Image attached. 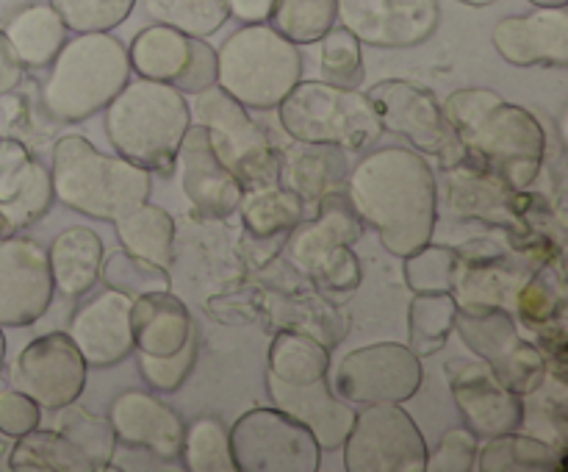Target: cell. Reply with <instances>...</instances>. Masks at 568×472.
<instances>
[{"mask_svg": "<svg viewBox=\"0 0 568 472\" xmlns=\"http://www.w3.org/2000/svg\"><path fill=\"white\" fill-rule=\"evenodd\" d=\"M55 431L70 439L89 461L94 470H105L116 453V436L109 416L92 414L89 409L70 403L55 411Z\"/></svg>", "mask_w": 568, "mask_h": 472, "instance_id": "38", "label": "cell"}, {"mask_svg": "<svg viewBox=\"0 0 568 472\" xmlns=\"http://www.w3.org/2000/svg\"><path fill=\"white\" fill-rule=\"evenodd\" d=\"M455 328L471 353L516 394L532 392L544 378V359L519 337L514 317L503 305H458Z\"/></svg>", "mask_w": 568, "mask_h": 472, "instance_id": "11", "label": "cell"}, {"mask_svg": "<svg viewBox=\"0 0 568 472\" xmlns=\"http://www.w3.org/2000/svg\"><path fill=\"white\" fill-rule=\"evenodd\" d=\"M347 150L336 144L297 142L277 150V183L297 194L303 205L320 203L325 194L347 187Z\"/></svg>", "mask_w": 568, "mask_h": 472, "instance_id": "25", "label": "cell"}, {"mask_svg": "<svg viewBox=\"0 0 568 472\" xmlns=\"http://www.w3.org/2000/svg\"><path fill=\"white\" fill-rule=\"evenodd\" d=\"M239 211H242L244 228H247L250 237L258 239L288 233L305 217L303 200L288 192V189H283L281 183L247 189L239 200Z\"/></svg>", "mask_w": 568, "mask_h": 472, "instance_id": "35", "label": "cell"}, {"mask_svg": "<svg viewBox=\"0 0 568 472\" xmlns=\"http://www.w3.org/2000/svg\"><path fill=\"white\" fill-rule=\"evenodd\" d=\"M53 200L92 220L114 222L150 200L153 178L122 155L100 153L89 139L70 133L53 144Z\"/></svg>", "mask_w": 568, "mask_h": 472, "instance_id": "4", "label": "cell"}, {"mask_svg": "<svg viewBox=\"0 0 568 472\" xmlns=\"http://www.w3.org/2000/svg\"><path fill=\"white\" fill-rule=\"evenodd\" d=\"M266 394L275 403V409L286 411L294 420L303 422L322 450L342 448L349 425H353L355 411L349 409L347 400L338 398L331 389L327 378L311 383H281L277 378L266 375Z\"/></svg>", "mask_w": 568, "mask_h": 472, "instance_id": "24", "label": "cell"}, {"mask_svg": "<svg viewBox=\"0 0 568 472\" xmlns=\"http://www.w3.org/2000/svg\"><path fill=\"white\" fill-rule=\"evenodd\" d=\"M48 250L31 237H0V325H33L53 303Z\"/></svg>", "mask_w": 568, "mask_h": 472, "instance_id": "15", "label": "cell"}, {"mask_svg": "<svg viewBox=\"0 0 568 472\" xmlns=\"http://www.w3.org/2000/svg\"><path fill=\"white\" fill-rule=\"evenodd\" d=\"M458 250L447 244H422L405 255V281L410 292H453Z\"/></svg>", "mask_w": 568, "mask_h": 472, "instance_id": "43", "label": "cell"}, {"mask_svg": "<svg viewBox=\"0 0 568 472\" xmlns=\"http://www.w3.org/2000/svg\"><path fill=\"white\" fill-rule=\"evenodd\" d=\"M9 466L17 472H94L92 461L59 431L33 428L20 436L9 453Z\"/></svg>", "mask_w": 568, "mask_h": 472, "instance_id": "34", "label": "cell"}, {"mask_svg": "<svg viewBox=\"0 0 568 472\" xmlns=\"http://www.w3.org/2000/svg\"><path fill=\"white\" fill-rule=\"evenodd\" d=\"M22 72H26V67L17 59L14 48H11V42L6 39V33L0 31V94L14 92L22 83Z\"/></svg>", "mask_w": 568, "mask_h": 472, "instance_id": "51", "label": "cell"}, {"mask_svg": "<svg viewBox=\"0 0 568 472\" xmlns=\"http://www.w3.org/2000/svg\"><path fill=\"white\" fill-rule=\"evenodd\" d=\"M53 205L50 170L14 137H0V237L42 220Z\"/></svg>", "mask_w": 568, "mask_h": 472, "instance_id": "20", "label": "cell"}, {"mask_svg": "<svg viewBox=\"0 0 568 472\" xmlns=\"http://www.w3.org/2000/svg\"><path fill=\"white\" fill-rule=\"evenodd\" d=\"M331 370V350L314 337L292 328H281L272 339L270 370L266 375L277 378L281 383H311L327 378Z\"/></svg>", "mask_w": 568, "mask_h": 472, "instance_id": "33", "label": "cell"}, {"mask_svg": "<svg viewBox=\"0 0 568 472\" xmlns=\"http://www.w3.org/2000/svg\"><path fill=\"white\" fill-rule=\"evenodd\" d=\"M87 370V361L72 344L70 333H44L31 339L17 355L14 389L37 400L42 411H59L81 398Z\"/></svg>", "mask_w": 568, "mask_h": 472, "instance_id": "14", "label": "cell"}, {"mask_svg": "<svg viewBox=\"0 0 568 472\" xmlns=\"http://www.w3.org/2000/svg\"><path fill=\"white\" fill-rule=\"evenodd\" d=\"M114 228L122 250L170 270L172 248H175V220L161 205L144 200V203L133 205L122 217H116Z\"/></svg>", "mask_w": 568, "mask_h": 472, "instance_id": "30", "label": "cell"}, {"mask_svg": "<svg viewBox=\"0 0 568 472\" xmlns=\"http://www.w3.org/2000/svg\"><path fill=\"white\" fill-rule=\"evenodd\" d=\"M453 398L464 414L466 428L475 436L491 439L503 433L519 431L525 422V405L514 389L505 386L488 364H464L453 361L447 366Z\"/></svg>", "mask_w": 568, "mask_h": 472, "instance_id": "18", "label": "cell"}, {"mask_svg": "<svg viewBox=\"0 0 568 472\" xmlns=\"http://www.w3.org/2000/svg\"><path fill=\"white\" fill-rule=\"evenodd\" d=\"M189 125L192 109L186 98L164 81H128L105 106V137L116 155L159 175L175 172Z\"/></svg>", "mask_w": 568, "mask_h": 472, "instance_id": "3", "label": "cell"}, {"mask_svg": "<svg viewBox=\"0 0 568 472\" xmlns=\"http://www.w3.org/2000/svg\"><path fill=\"white\" fill-rule=\"evenodd\" d=\"M189 56V37L175 31L170 26L144 28L133 37L131 48H128V61H131V72L139 78H150V81L172 83L178 72L183 70Z\"/></svg>", "mask_w": 568, "mask_h": 472, "instance_id": "32", "label": "cell"}, {"mask_svg": "<svg viewBox=\"0 0 568 472\" xmlns=\"http://www.w3.org/2000/svg\"><path fill=\"white\" fill-rule=\"evenodd\" d=\"M150 20L170 26L186 37H211L227 22V0H144Z\"/></svg>", "mask_w": 568, "mask_h": 472, "instance_id": "39", "label": "cell"}, {"mask_svg": "<svg viewBox=\"0 0 568 472\" xmlns=\"http://www.w3.org/2000/svg\"><path fill=\"white\" fill-rule=\"evenodd\" d=\"M364 233V222L355 214L353 203H349L347 192L338 189V192L325 194V198L316 203V214L311 220H300L292 231L286 233V259L303 275H314L336 248L355 242Z\"/></svg>", "mask_w": 568, "mask_h": 472, "instance_id": "22", "label": "cell"}, {"mask_svg": "<svg viewBox=\"0 0 568 472\" xmlns=\"http://www.w3.org/2000/svg\"><path fill=\"white\" fill-rule=\"evenodd\" d=\"M109 422L114 428L116 442H122L125 448L144 450V453L166 461V464L181 455L186 422L170 403L155 398L153 392L125 389V392L116 394L111 400Z\"/></svg>", "mask_w": 568, "mask_h": 472, "instance_id": "21", "label": "cell"}, {"mask_svg": "<svg viewBox=\"0 0 568 472\" xmlns=\"http://www.w3.org/2000/svg\"><path fill=\"white\" fill-rule=\"evenodd\" d=\"M458 300L453 292H416L408 309V348L419 359L436 355L455 331Z\"/></svg>", "mask_w": 568, "mask_h": 472, "instance_id": "36", "label": "cell"}, {"mask_svg": "<svg viewBox=\"0 0 568 472\" xmlns=\"http://www.w3.org/2000/svg\"><path fill=\"white\" fill-rule=\"evenodd\" d=\"M283 328L303 331L314 337L316 342L325 344L327 350L342 342L344 333L349 331V317H344L331 300L322 298H294L283 300Z\"/></svg>", "mask_w": 568, "mask_h": 472, "instance_id": "41", "label": "cell"}, {"mask_svg": "<svg viewBox=\"0 0 568 472\" xmlns=\"http://www.w3.org/2000/svg\"><path fill=\"white\" fill-rule=\"evenodd\" d=\"M311 281L316 283L320 289L325 292H355L361 283V264H358V255L353 253L349 244H342L331 253V259L320 267V270L311 275Z\"/></svg>", "mask_w": 568, "mask_h": 472, "instance_id": "50", "label": "cell"}, {"mask_svg": "<svg viewBox=\"0 0 568 472\" xmlns=\"http://www.w3.org/2000/svg\"><path fill=\"white\" fill-rule=\"evenodd\" d=\"M233 464L242 472H316L322 448L314 433L281 409H250L227 428Z\"/></svg>", "mask_w": 568, "mask_h": 472, "instance_id": "10", "label": "cell"}, {"mask_svg": "<svg viewBox=\"0 0 568 472\" xmlns=\"http://www.w3.org/2000/svg\"><path fill=\"white\" fill-rule=\"evenodd\" d=\"M3 364H6V337L3 331H0V372H3Z\"/></svg>", "mask_w": 568, "mask_h": 472, "instance_id": "54", "label": "cell"}, {"mask_svg": "<svg viewBox=\"0 0 568 472\" xmlns=\"http://www.w3.org/2000/svg\"><path fill=\"white\" fill-rule=\"evenodd\" d=\"M447 170V205L455 220H486L497 225H508L516 214V189H510L503 178L471 161L460 159Z\"/></svg>", "mask_w": 568, "mask_h": 472, "instance_id": "26", "label": "cell"}, {"mask_svg": "<svg viewBox=\"0 0 568 472\" xmlns=\"http://www.w3.org/2000/svg\"><path fill=\"white\" fill-rule=\"evenodd\" d=\"M216 83V50L200 37H189V56L172 87L183 94H197Z\"/></svg>", "mask_w": 568, "mask_h": 472, "instance_id": "48", "label": "cell"}, {"mask_svg": "<svg viewBox=\"0 0 568 472\" xmlns=\"http://www.w3.org/2000/svg\"><path fill=\"white\" fill-rule=\"evenodd\" d=\"M480 439L469 428H449L442 436L438 448L427 450L425 472H471Z\"/></svg>", "mask_w": 568, "mask_h": 472, "instance_id": "47", "label": "cell"}, {"mask_svg": "<svg viewBox=\"0 0 568 472\" xmlns=\"http://www.w3.org/2000/svg\"><path fill=\"white\" fill-rule=\"evenodd\" d=\"M349 203L361 222L375 228L392 255H410L436 231L438 183L425 155L414 148H377L349 167Z\"/></svg>", "mask_w": 568, "mask_h": 472, "instance_id": "1", "label": "cell"}, {"mask_svg": "<svg viewBox=\"0 0 568 472\" xmlns=\"http://www.w3.org/2000/svg\"><path fill=\"white\" fill-rule=\"evenodd\" d=\"M336 20L372 48H414L436 33L438 0H336Z\"/></svg>", "mask_w": 568, "mask_h": 472, "instance_id": "16", "label": "cell"}, {"mask_svg": "<svg viewBox=\"0 0 568 472\" xmlns=\"http://www.w3.org/2000/svg\"><path fill=\"white\" fill-rule=\"evenodd\" d=\"M42 83V109L55 122H81L103 111L131 81V61L120 39L109 31L67 39Z\"/></svg>", "mask_w": 568, "mask_h": 472, "instance_id": "5", "label": "cell"}, {"mask_svg": "<svg viewBox=\"0 0 568 472\" xmlns=\"http://www.w3.org/2000/svg\"><path fill=\"white\" fill-rule=\"evenodd\" d=\"M133 350L150 355H172L194 337V322L186 303L170 289L148 292L131 303Z\"/></svg>", "mask_w": 568, "mask_h": 472, "instance_id": "27", "label": "cell"}, {"mask_svg": "<svg viewBox=\"0 0 568 472\" xmlns=\"http://www.w3.org/2000/svg\"><path fill=\"white\" fill-rule=\"evenodd\" d=\"M194 361H197V333L183 344L178 353L172 355H150V353H136L139 375L144 378L153 392H178L183 383L189 381L194 370Z\"/></svg>", "mask_w": 568, "mask_h": 472, "instance_id": "46", "label": "cell"}, {"mask_svg": "<svg viewBox=\"0 0 568 472\" xmlns=\"http://www.w3.org/2000/svg\"><path fill=\"white\" fill-rule=\"evenodd\" d=\"M48 3L64 20L67 31L98 33L122 26L136 0H48Z\"/></svg>", "mask_w": 568, "mask_h": 472, "instance_id": "45", "label": "cell"}, {"mask_svg": "<svg viewBox=\"0 0 568 472\" xmlns=\"http://www.w3.org/2000/svg\"><path fill=\"white\" fill-rule=\"evenodd\" d=\"M53 289L67 300L83 298L98 283L103 267V239L92 228H67L48 248Z\"/></svg>", "mask_w": 568, "mask_h": 472, "instance_id": "28", "label": "cell"}, {"mask_svg": "<svg viewBox=\"0 0 568 472\" xmlns=\"http://www.w3.org/2000/svg\"><path fill=\"white\" fill-rule=\"evenodd\" d=\"M322 81L336 83V87L358 89L364 83V56H361V42L347 28H336L322 37L320 53Z\"/></svg>", "mask_w": 568, "mask_h": 472, "instance_id": "42", "label": "cell"}, {"mask_svg": "<svg viewBox=\"0 0 568 472\" xmlns=\"http://www.w3.org/2000/svg\"><path fill=\"white\" fill-rule=\"evenodd\" d=\"M527 3H532V6H566L568 0H527Z\"/></svg>", "mask_w": 568, "mask_h": 472, "instance_id": "53", "label": "cell"}, {"mask_svg": "<svg viewBox=\"0 0 568 472\" xmlns=\"http://www.w3.org/2000/svg\"><path fill=\"white\" fill-rule=\"evenodd\" d=\"M494 48L516 67L568 64V11L566 6H536V11L505 17L494 28Z\"/></svg>", "mask_w": 568, "mask_h": 472, "instance_id": "23", "label": "cell"}, {"mask_svg": "<svg viewBox=\"0 0 568 472\" xmlns=\"http://www.w3.org/2000/svg\"><path fill=\"white\" fill-rule=\"evenodd\" d=\"M178 167H181L183 194L189 205L203 220H225L239 209L244 189L239 178L216 159L209 142V133L200 122L186 128L183 142L178 148Z\"/></svg>", "mask_w": 568, "mask_h": 472, "instance_id": "19", "label": "cell"}, {"mask_svg": "<svg viewBox=\"0 0 568 472\" xmlns=\"http://www.w3.org/2000/svg\"><path fill=\"white\" fill-rule=\"evenodd\" d=\"M272 6H275V0H227V11H231V17L242 20L244 26L270 20Z\"/></svg>", "mask_w": 568, "mask_h": 472, "instance_id": "52", "label": "cell"}, {"mask_svg": "<svg viewBox=\"0 0 568 472\" xmlns=\"http://www.w3.org/2000/svg\"><path fill=\"white\" fill-rule=\"evenodd\" d=\"M131 303L128 294L105 287L92 298L81 300V305L72 311L67 333L87 366L111 370L133 353Z\"/></svg>", "mask_w": 568, "mask_h": 472, "instance_id": "17", "label": "cell"}, {"mask_svg": "<svg viewBox=\"0 0 568 472\" xmlns=\"http://www.w3.org/2000/svg\"><path fill=\"white\" fill-rule=\"evenodd\" d=\"M194 98V120L205 128L216 159L239 178L244 192L277 183V150L247 109L216 83Z\"/></svg>", "mask_w": 568, "mask_h": 472, "instance_id": "8", "label": "cell"}, {"mask_svg": "<svg viewBox=\"0 0 568 472\" xmlns=\"http://www.w3.org/2000/svg\"><path fill=\"white\" fill-rule=\"evenodd\" d=\"M181 466L189 472H233L231 433L227 425L214 414H203L192 420L183 431Z\"/></svg>", "mask_w": 568, "mask_h": 472, "instance_id": "37", "label": "cell"}, {"mask_svg": "<svg viewBox=\"0 0 568 472\" xmlns=\"http://www.w3.org/2000/svg\"><path fill=\"white\" fill-rule=\"evenodd\" d=\"M442 106L466 161L494 172L516 192L536 181L547 137L530 111L491 89H458Z\"/></svg>", "mask_w": 568, "mask_h": 472, "instance_id": "2", "label": "cell"}, {"mask_svg": "<svg viewBox=\"0 0 568 472\" xmlns=\"http://www.w3.org/2000/svg\"><path fill=\"white\" fill-rule=\"evenodd\" d=\"M270 26L294 44L320 42L336 26V0H275Z\"/></svg>", "mask_w": 568, "mask_h": 472, "instance_id": "40", "label": "cell"}, {"mask_svg": "<svg viewBox=\"0 0 568 472\" xmlns=\"http://www.w3.org/2000/svg\"><path fill=\"white\" fill-rule=\"evenodd\" d=\"M42 409L33 398H28L20 389H6L0 392V433L9 439H20L39 428Z\"/></svg>", "mask_w": 568, "mask_h": 472, "instance_id": "49", "label": "cell"}, {"mask_svg": "<svg viewBox=\"0 0 568 472\" xmlns=\"http://www.w3.org/2000/svg\"><path fill=\"white\" fill-rule=\"evenodd\" d=\"M422 359L399 342H377L338 361L331 389L355 405L405 403L422 386Z\"/></svg>", "mask_w": 568, "mask_h": 472, "instance_id": "12", "label": "cell"}, {"mask_svg": "<svg viewBox=\"0 0 568 472\" xmlns=\"http://www.w3.org/2000/svg\"><path fill=\"white\" fill-rule=\"evenodd\" d=\"M366 94L375 106L383 131L403 137L419 153L438 155L442 167L464 159L444 117V106L427 87L405 81V78H388V81L375 83Z\"/></svg>", "mask_w": 568, "mask_h": 472, "instance_id": "13", "label": "cell"}, {"mask_svg": "<svg viewBox=\"0 0 568 472\" xmlns=\"http://www.w3.org/2000/svg\"><path fill=\"white\" fill-rule=\"evenodd\" d=\"M100 275H103L105 287L128 294L131 300L139 298V294L170 289V275H166L164 267L136 259L128 250H116L114 255H109L100 267Z\"/></svg>", "mask_w": 568, "mask_h": 472, "instance_id": "44", "label": "cell"}, {"mask_svg": "<svg viewBox=\"0 0 568 472\" xmlns=\"http://www.w3.org/2000/svg\"><path fill=\"white\" fill-rule=\"evenodd\" d=\"M458 3H466V6H491V3H499V0H458Z\"/></svg>", "mask_w": 568, "mask_h": 472, "instance_id": "55", "label": "cell"}, {"mask_svg": "<svg viewBox=\"0 0 568 472\" xmlns=\"http://www.w3.org/2000/svg\"><path fill=\"white\" fill-rule=\"evenodd\" d=\"M283 131L297 142L364 150L383 137L369 94L327 81H300L277 103Z\"/></svg>", "mask_w": 568, "mask_h": 472, "instance_id": "7", "label": "cell"}, {"mask_svg": "<svg viewBox=\"0 0 568 472\" xmlns=\"http://www.w3.org/2000/svg\"><path fill=\"white\" fill-rule=\"evenodd\" d=\"M300 81V48L266 22L239 28L216 50V87L244 109H277Z\"/></svg>", "mask_w": 568, "mask_h": 472, "instance_id": "6", "label": "cell"}, {"mask_svg": "<svg viewBox=\"0 0 568 472\" xmlns=\"http://www.w3.org/2000/svg\"><path fill=\"white\" fill-rule=\"evenodd\" d=\"M475 470L480 472H552L566 470V453L536 436H519L516 431L486 439L477 444Z\"/></svg>", "mask_w": 568, "mask_h": 472, "instance_id": "31", "label": "cell"}, {"mask_svg": "<svg viewBox=\"0 0 568 472\" xmlns=\"http://www.w3.org/2000/svg\"><path fill=\"white\" fill-rule=\"evenodd\" d=\"M347 472H425L427 442L403 403L355 411L342 442Z\"/></svg>", "mask_w": 568, "mask_h": 472, "instance_id": "9", "label": "cell"}, {"mask_svg": "<svg viewBox=\"0 0 568 472\" xmlns=\"http://www.w3.org/2000/svg\"><path fill=\"white\" fill-rule=\"evenodd\" d=\"M3 33L22 67H31V70L48 67L61 50V44L67 42L64 20L55 14L50 3H33L20 9L6 22Z\"/></svg>", "mask_w": 568, "mask_h": 472, "instance_id": "29", "label": "cell"}]
</instances>
